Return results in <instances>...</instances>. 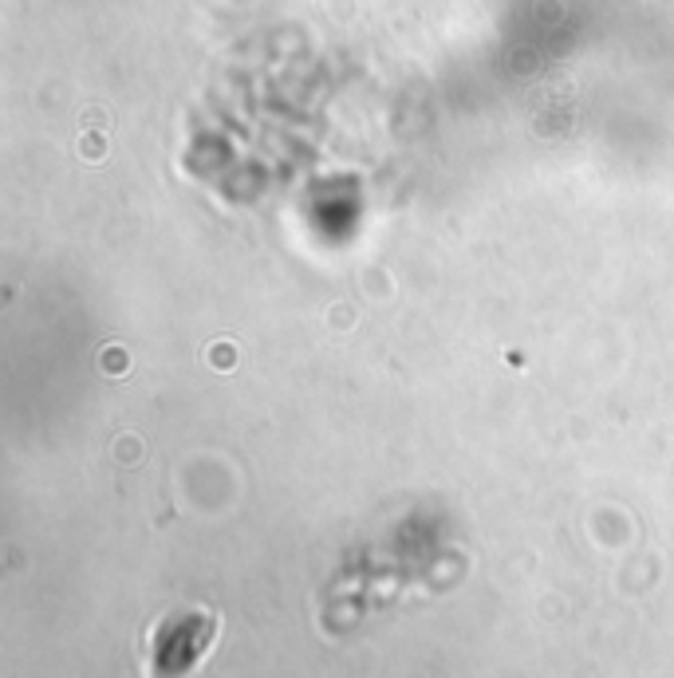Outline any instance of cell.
Masks as SVG:
<instances>
[{"mask_svg":"<svg viewBox=\"0 0 674 678\" xmlns=\"http://www.w3.org/2000/svg\"><path fill=\"white\" fill-rule=\"evenodd\" d=\"M217 631L214 611L206 608H182L170 611L162 624L155 627V639H150V667L158 678H178L209 651Z\"/></svg>","mask_w":674,"mask_h":678,"instance_id":"cell-1","label":"cell"}]
</instances>
